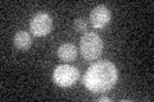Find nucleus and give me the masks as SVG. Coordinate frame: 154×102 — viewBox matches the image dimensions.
Here are the masks:
<instances>
[{
  "label": "nucleus",
  "mask_w": 154,
  "mask_h": 102,
  "mask_svg": "<svg viewBox=\"0 0 154 102\" xmlns=\"http://www.w3.org/2000/svg\"><path fill=\"white\" fill-rule=\"evenodd\" d=\"M99 101H100V102H109L110 100L108 98V97H103V98H100Z\"/></svg>",
  "instance_id": "obj_9"
},
{
  "label": "nucleus",
  "mask_w": 154,
  "mask_h": 102,
  "mask_svg": "<svg viewBox=\"0 0 154 102\" xmlns=\"http://www.w3.org/2000/svg\"><path fill=\"white\" fill-rule=\"evenodd\" d=\"M118 79V70L113 63L102 60L91 65L84 75V86L93 93H104L112 89Z\"/></svg>",
  "instance_id": "obj_1"
},
{
  "label": "nucleus",
  "mask_w": 154,
  "mask_h": 102,
  "mask_svg": "<svg viewBox=\"0 0 154 102\" xmlns=\"http://www.w3.org/2000/svg\"><path fill=\"white\" fill-rule=\"evenodd\" d=\"M58 57L63 61H73L77 57V48L73 43H62L58 47Z\"/></svg>",
  "instance_id": "obj_6"
},
{
  "label": "nucleus",
  "mask_w": 154,
  "mask_h": 102,
  "mask_svg": "<svg viewBox=\"0 0 154 102\" xmlns=\"http://www.w3.org/2000/svg\"><path fill=\"white\" fill-rule=\"evenodd\" d=\"M80 77V71L77 68L63 64L55 68L54 73H53V79H54L55 84L59 87H71L73 86Z\"/></svg>",
  "instance_id": "obj_3"
},
{
  "label": "nucleus",
  "mask_w": 154,
  "mask_h": 102,
  "mask_svg": "<svg viewBox=\"0 0 154 102\" xmlns=\"http://www.w3.org/2000/svg\"><path fill=\"white\" fill-rule=\"evenodd\" d=\"M88 28V22L85 18H77L75 21V30L77 32H85Z\"/></svg>",
  "instance_id": "obj_8"
},
{
  "label": "nucleus",
  "mask_w": 154,
  "mask_h": 102,
  "mask_svg": "<svg viewBox=\"0 0 154 102\" xmlns=\"http://www.w3.org/2000/svg\"><path fill=\"white\" fill-rule=\"evenodd\" d=\"M30 30L33 36L42 37L49 35L53 30V19L48 13H37L30 22Z\"/></svg>",
  "instance_id": "obj_4"
},
{
  "label": "nucleus",
  "mask_w": 154,
  "mask_h": 102,
  "mask_svg": "<svg viewBox=\"0 0 154 102\" xmlns=\"http://www.w3.org/2000/svg\"><path fill=\"white\" fill-rule=\"evenodd\" d=\"M13 42H14V46H16L18 50L26 51L31 46L32 38H31V36H30V33H28V32H26V31H18L16 35H14Z\"/></svg>",
  "instance_id": "obj_7"
},
{
  "label": "nucleus",
  "mask_w": 154,
  "mask_h": 102,
  "mask_svg": "<svg viewBox=\"0 0 154 102\" xmlns=\"http://www.w3.org/2000/svg\"><path fill=\"white\" fill-rule=\"evenodd\" d=\"M103 41L96 33L86 32L80 40V52L85 60H96L102 55Z\"/></svg>",
  "instance_id": "obj_2"
},
{
  "label": "nucleus",
  "mask_w": 154,
  "mask_h": 102,
  "mask_svg": "<svg viewBox=\"0 0 154 102\" xmlns=\"http://www.w3.org/2000/svg\"><path fill=\"white\" fill-rule=\"evenodd\" d=\"M90 22L94 28H104L110 22V12L105 5L95 7L90 13Z\"/></svg>",
  "instance_id": "obj_5"
}]
</instances>
